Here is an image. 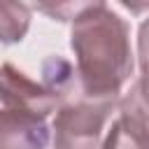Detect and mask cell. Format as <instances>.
<instances>
[{"label":"cell","mask_w":149,"mask_h":149,"mask_svg":"<svg viewBox=\"0 0 149 149\" xmlns=\"http://www.w3.org/2000/svg\"><path fill=\"white\" fill-rule=\"evenodd\" d=\"M70 47L79 93L95 100H119L135 68L128 21L105 2H86L72 19Z\"/></svg>","instance_id":"obj_1"},{"label":"cell","mask_w":149,"mask_h":149,"mask_svg":"<svg viewBox=\"0 0 149 149\" xmlns=\"http://www.w3.org/2000/svg\"><path fill=\"white\" fill-rule=\"evenodd\" d=\"M119 100H95L81 93L65 100L54 116V149H100L105 126L116 112Z\"/></svg>","instance_id":"obj_2"},{"label":"cell","mask_w":149,"mask_h":149,"mask_svg":"<svg viewBox=\"0 0 149 149\" xmlns=\"http://www.w3.org/2000/svg\"><path fill=\"white\" fill-rule=\"evenodd\" d=\"M100 149H149V84L142 77L119 98Z\"/></svg>","instance_id":"obj_3"},{"label":"cell","mask_w":149,"mask_h":149,"mask_svg":"<svg viewBox=\"0 0 149 149\" xmlns=\"http://www.w3.org/2000/svg\"><path fill=\"white\" fill-rule=\"evenodd\" d=\"M0 102L7 109L28 112L42 119L61 107V100L42 81L28 77L14 63L0 65Z\"/></svg>","instance_id":"obj_4"},{"label":"cell","mask_w":149,"mask_h":149,"mask_svg":"<svg viewBox=\"0 0 149 149\" xmlns=\"http://www.w3.org/2000/svg\"><path fill=\"white\" fill-rule=\"evenodd\" d=\"M51 142V128L47 119L16 112L0 109V149H47Z\"/></svg>","instance_id":"obj_5"},{"label":"cell","mask_w":149,"mask_h":149,"mask_svg":"<svg viewBox=\"0 0 149 149\" xmlns=\"http://www.w3.org/2000/svg\"><path fill=\"white\" fill-rule=\"evenodd\" d=\"M58 100L61 105L79 93V81L72 63L63 56H49L42 63V79H40Z\"/></svg>","instance_id":"obj_6"},{"label":"cell","mask_w":149,"mask_h":149,"mask_svg":"<svg viewBox=\"0 0 149 149\" xmlns=\"http://www.w3.org/2000/svg\"><path fill=\"white\" fill-rule=\"evenodd\" d=\"M30 28V7L21 2H0V42L19 44Z\"/></svg>","instance_id":"obj_7"},{"label":"cell","mask_w":149,"mask_h":149,"mask_svg":"<svg viewBox=\"0 0 149 149\" xmlns=\"http://www.w3.org/2000/svg\"><path fill=\"white\" fill-rule=\"evenodd\" d=\"M137 63H140V77L149 84V16L140 23V33H137Z\"/></svg>","instance_id":"obj_8"},{"label":"cell","mask_w":149,"mask_h":149,"mask_svg":"<svg viewBox=\"0 0 149 149\" xmlns=\"http://www.w3.org/2000/svg\"><path fill=\"white\" fill-rule=\"evenodd\" d=\"M84 5L86 2H65V5H40L37 9L40 12H44V14H49V16H54V19H58V21H72L81 9H84Z\"/></svg>","instance_id":"obj_9"}]
</instances>
